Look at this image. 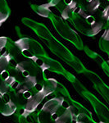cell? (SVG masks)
Returning <instances> with one entry per match:
<instances>
[{
    "label": "cell",
    "mask_w": 109,
    "mask_h": 123,
    "mask_svg": "<svg viewBox=\"0 0 109 123\" xmlns=\"http://www.w3.org/2000/svg\"><path fill=\"white\" fill-rule=\"evenodd\" d=\"M44 42L46 43L47 47L49 49V50L53 54L62 59V61H64L78 73H85V71L87 70L82 64V62L63 43L57 40L55 37H53L49 40L44 41Z\"/></svg>",
    "instance_id": "6da1fadb"
},
{
    "label": "cell",
    "mask_w": 109,
    "mask_h": 123,
    "mask_svg": "<svg viewBox=\"0 0 109 123\" xmlns=\"http://www.w3.org/2000/svg\"><path fill=\"white\" fill-rule=\"evenodd\" d=\"M48 19L51 21L53 27L60 36L74 44L79 50H84V43L80 35L74 31L62 17L52 12Z\"/></svg>",
    "instance_id": "7a4b0ae2"
},
{
    "label": "cell",
    "mask_w": 109,
    "mask_h": 123,
    "mask_svg": "<svg viewBox=\"0 0 109 123\" xmlns=\"http://www.w3.org/2000/svg\"><path fill=\"white\" fill-rule=\"evenodd\" d=\"M15 43L21 50V55L30 60L34 57H44L48 56L42 45L36 39L30 37H20L19 39L15 41Z\"/></svg>",
    "instance_id": "3957f363"
},
{
    "label": "cell",
    "mask_w": 109,
    "mask_h": 123,
    "mask_svg": "<svg viewBox=\"0 0 109 123\" xmlns=\"http://www.w3.org/2000/svg\"><path fill=\"white\" fill-rule=\"evenodd\" d=\"M68 21L74 25L76 31L89 37H94L102 31L103 29L107 28V22L103 21H98L94 25H91L86 22L82 16L77 14L73 12V15Z\"/></svg>",
    "instance_id": "277c9868"
},
{
    "label": "cell",
    "mask_w": 109,
    "mask_h": 123,
    "mask_svg": "<svg viewBox=\"0 0 109 123\" xmlns=\"http://www.w3.org/2000/svg\"><path fill=\"white\" fill-rule=\"evenodd\" d=\"M21 22L27 27H29L30 29L32 30L35 33V35L43 41L49 40L54 37V35L50 32V31L48 29V27L44 24L35 21L28 17H23L21 19Z\"/></svg>",
    "instance_id": "5b68a950"
},
{
    "label": "cell",
    "mask_w": 109,
    "mask_h": 123,
    "mask_svg": "<svg viewBox=\"0 0 109 123\" xmlns=\"http://www.w3.org/2000/svg\"><path fill=\"white\" fill-rule=\"evenodd\" d=\"M43 60L44 61L45 65H46V70H48L52 72L57 73L64 76L68 80H70L71 82H74L76 80V77L73 76L71 73L68 72L64 67H62V65L60 62H58L57 61L54 60V59L51 58L49 56H46L44 57H42Z\"/></svg>",
    "instance_id": "8992f818"
},
{
    "label": "cell",
    "mask_w": 109,
    "mask_h": 123,
    "mask_svg": "<svg viewBox=\"0 0 109 123\" xmlns=\"http://www.w3.org/2000/svg\"><path fill=\"white\" fill-rule=\"evenodd\" d=\"M85 73L86 74V76L93 81L94 85V88L96 89L98 92L105 98V99L108 100L109 102V87L108 85H106L103 82V80H101V78L98 75H96L93 71L86 70L85 71Z\"/></svg>",
    "instance_id": "52a82bcc"
},
{
    "label": "cell",
    "mask_w": 109,
    "mask_h": 123,
    "mask_svg": "<svg viewBox=\"0 0 109 123\" xmlns=\"http://www.w3.org/2000/svg\"><path fill=\"white\" fill-rule=\"evenodd\" d=\"M31 9L35 12V13H37L39 16L43 17H46L48 18L49 16L51 15V13L53 12L50 10V7L48 6L47 3L41 5H35V4H30Z\"/></svg>",
    "instance_id": "ba28073f"
},
{
    "label": "cell",
    "mask_w": 109,
    "mask_h": 123,
    "mask_svg": "<svg viewBox=\"0 0 109 123\" xmlns=\"http://www.w3.org/2000/svg\"><path fill=\"white\" fill-rule=\"evenodd\" d=\"M5 48H6V51L7 53H9L14 58H17V57H19L21 54V50L16 45L15 41H12V39H11L10 38L7 39V43L6 44Z\"/></svg>",
    "instance_id": "9c48e42d"
},
{
    "label": "cell",
    "mask_w": 109,
    "mask_h": 123,
    "mask_svg": "<svg viewBox=\"0 0 109 123\" xmlns=\"http://www.w3.org/2000/svg\"><path fill=\"white\" fill-rule=\"evenodd\" d=\"M12 58H14L9 53L5 51L0 56V72L4 70H7L10 67V62ZM16 59V58H15Z\"/></svg>",
    "instance_id": "30bf717a"
},
{
    "label": "cell",
    "mask_w": 109,
    "mask_h": 123,
    "mask_svg": "<svg viewBox=\"0 0 109 123\" xmlns=\"http://www.w3.org/2000/svg\"><path fill=\"white\" fill-rule=\"evenodd\" d=\"M98 44H99V48L101 50L106 53L109 56V40H106V39L101 38L99 39Z\"/></svg>",
    "instance_id": "8fae6325"
},
{
    "label": "cell",
    "mask_w": 109,
    "mask_h": 123,
    "mask_svg": "<svg viewBox=\"0 0 109 123\" xmlns=\"http://www.w3.org/2000/svg\"><path fill=\"white\" fill-rule=\"evenodd\" d=\"M0 12L7 13V14L11 13V10L6 0H0Z\"/></svg>",
    "instance_id": "7c38bea8"
},
{
    "label": "cell",
    "mask_w": 109,
    "mask_h": 123,
    "mask_svg": "<svg viewBox=\"0 0 109 123\" xmlns=\"http://www.w3.org/2000/svg\"><path fill=\"white\" fill-rule=\"evenodd\" d=\"M84 50H85V53H86L87 55H88L89 57H91L92 59H94V60H97V59H98V57H100L99 55L98 54V53L94 52V51H92L91 49H89V47H87V46H85Z\"/></svg>",
    "instance_id": "4fadbf2b"
},
{
    "label": "cell",
    "mask_w": 109,
    "mask_h": 123,
    "mask_svg": "<svg viewBox=\"0 0 109 123\" xmlns=\"http://www.w3.org/2000/svg\"><path fill=\"white\" fill-rule=\"evenodd\" d=\"M7 37L6 36H0V51L6 47V44L7 43Z\"/></svg>",
    "instance_id": "5bb4252c"
},
{
    "label": "cell",
    "mask_w": 109,
    "mask_h": 123,
    "mask_svg": "<svg viewBox=\"0 0 109 123\" xmlns=\"http://www.w3.org/2000/svg\"><path fill=\"white\" fill-rule=\"evenodd\" d=\"M9 16L10 14H7V13L0 12V26H2L3 23H4L7 21V18L9 17Z\"/></svg>",
    "instance_id": "9a60e30c"
},
{
    "label": "cell",
    "mask_w": 109,
    "mask_h": 123,
    "mask_svg": "<svg viewBox=\"0 0 109 123\" xmlns=\"http://www.w3.org/2000/svg\"><path fill=\"white\" fill-rule=\"evenodd\" d=\"M101 67H102L103 70L105 71V73L109 76V65L107 63V62L103 60L102 62H101Z\"/></svg>",
    "instance_id": "2e32d148"
},
{
    "label": "cell",
    "mask_w": 109,
    "mask_h": 123,
    "mask_svg": "<svg viewBox=\"0 0 109 123\" xmlns=\"http://www.w3.org/2000/svg\"><path fill=\"white\" fill-rule=\"evenodd\" d=\"M61 1H62V0H49L48 3H47L48 6L49 7H55L57 3H60Z\"/></svg>",
    "instance_id": "e0dca14e"
}]
</instances>
